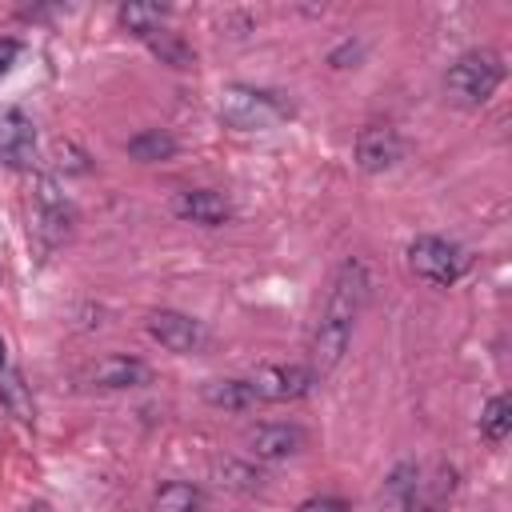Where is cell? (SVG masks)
<instances>
[{
	"instance_id": "9c48e42d",
	"label": "cell",
	"mask_w": 512,
	"mask_h": 512,
	"mask_svg": "<svg viewBox=\"0 0 512 512\" xmlns=\"http://www.w3.org/2000/svg\"><path fill=\"white\" fill-rule=\"evenodd\" d=\"M36 156V128L32 120L12 108V104H0V160L12 164V168H24L32 164Z\"/></svg>"
},
{
	"instance_id": "3957f363",
	"label": "cell",
	"mask_w": 512,
	"mask_h": 512,
	"mask_svg": "<svg viewBox=\"0 0 512 512\" xmlns=\"http://www.w3.org/2000/svg\"><path fill=\"white\" fill-rule=\"evenodd\" d=\"M500 80H504V64H500V56L488 52V48H472V52H464V56L448 68L444 88H448V96H452L456 104H464V108H480V104L492 100V92L500 88Z\"/></svg>"
},
{
	"instance_id": "ba28073f",
	"label": "cell",
	"mask_w": 512,
	"mask_h": 512,
	"mask_svg": "<svg viewBox=\"0 0 512 512\" xmlns=\"http://www.w3.org/2000/svg\"><path fill=\"white\" fill-rule=\"evenodd\" d=\"M404 156V140L392 124H364L356 132V164L364 172H388Z\"/></svg>"
},
{
	"instance_id": "e0dca14e",
	"label": "cell",
	"mask_w": 512,
	"mask_h": 512,
	"mask_svg": "<svg viewBox=\"0 0 512 512\" xmlns=\"http://www.w3.org/2000/svg\"><path fill=\"white\" fill-rule=\"evenodd\" d=\"M200 504H204L200 492L184 480H168L152 496V512H200Z\"/></svg>"
},
{
	"instance_id": "44dd1931",
	"label": "cell",
	"mask_w": 512,
	"mask_h": 512,
	"mask_svg": "<svg viewBox=\"0 0 512 512\" xmlns=\"http://www.w3.org/2000/svg\"><path fill=\"white\" fill-rule=\"evenodd\" d=\"M296 512H352V508H348L340 496H308Z\"/></svg>"
},
{
	"instance_id": "5b68a950",
	"label": "cell",
	"mask_w": 512,
	"mask_h": 512,
	"mask_svg": "<svg viewBox=\"0 0 512 512\" xmlns=\"http://www.w3.org/2000/svg\"><path fill=\"white\" fill-rule=\"evenodd\" d=\"M256 404H284V400H300L312 392L316 376L308 364H264L248 376Z\"/></svg>"
},
{
	"instance_id": "4fadbf2b",
	"label": "cell",
	"mask_w": 512,
	"mask_h": 512,
	"mask_svg": "<svg viewBox=\"0 0 512 512\" xmlns=\"http://www.w3.org/2000/svg\"><path fill=\"white\" fill-rule=\"evenodd\" d=\"M0 404L8 408V416H16L20 424H32L36 420V400H32V388L24 384L20 368H4L0 372Z\"/></svg>"
},
{
	"instance_id": "8fae6325",
	"label": "cell",
	"mask_w": 512,
	"mask_h": 512,
	"mask_svg": "<svg viewBox=\"0 0 512 512\" xmlns=\"http://www.w3.org/2000/svg\"><path fill=\"white\" fill-rule=\"evenodd\" d=\"M304 440L308 436L296 424H256L244 436V444H248V452L256 460H288V456H296L304 448Z\"/></svg>"
},
{
	"instance_id": "5bb4252c",
	"label": "cell",
	"mask_w": 512,
	"mask_h": 512,
	"mask_svg": "<svg viewBox=\"0 0 512 512\" xmlns=\"http://www.w3.org/2000/svg\"><path fill=\"white\" fill-rule=\"evenodd\" d=\"M204 400L216 408H228V412L256 408V392L248 380H212V384H204Z\"/></svg>"
},
{
	"instance_id": "9a60e30c",
	"label": "cell",
	"mask_w": 512,
	"mask_h": 512,
	"mask_svg": "<svg viewBox=\"0 0 512 512\" xmlns=\"http://www.w3.org/2000/svg\"><path fill=\"white\" fill-rule=\"evenodd\" d=\"M128 156L140 160V164H156V160H172L176 156V140L164 132V128H148L140 136L128 140Z\"/></svg>"
},
{
	"instance_id": "52a82bcc",
	"label": "cell",
	"mask_w": 512,
	"mask_h": 512,
	"mask_svg": "<svg viewBox=\"0 0 512 512\" xmlns=\"http://www.w3.org/2000/svg\"><path fill=\"white\" fill-rule=\"evenodd\" d=\"M148 332L160 348L176 352V356H188V352H200L204 348V328L200 320L184 316V312H172V308H160L148 316Z\"/></svg>"
},
{
	"instance_id": "2e32d148",
	"label": "cell",
	"mask_w": 512,
	"mask_h": 512,
	"mask_svg": "<svg viewBox=\"0 0 512 512\" xmlns=\"http://www.w3.org/2000/svg\"><path fill=\"white\" fill-rule=\"evenodd\" d=\"M164 64H172V68H192V48L184 44V36L180 32H168V28H156V32H148V36H140Z\"/></svg>"
},
{
	"instance_id": "ffe728a7",
	"label": "cell",
	"mask_w": 512,
	"mask_h": 512,
	"mask_svg": "<svg viewBox=\"0 0 512 512\" xmlns=\"http://www.w3.org/2000/svg\"><path fill=\"white\" fill-rule=\"evenodd\" d=\"M220 484H232V488H244V492H252V488H260V472L256 468H248V464H236V460H224L220 464Z\"/></svg>"
},
{
	"instance_id": "277c9868",
	"label": "cell",
	"mask_w": 512,
	"mask_h": 512,
	"mask_svg": "<svg viewBox=\"0 0 512 512\" xmlns=\"http://www.w3.org/2000/svg\"><path fill=\"white\" fill-rule=\"evenodd\" d=\"M408 268H412L420 280H428V284H436V288H448V284H456V280L464 276L468 256H464V248H456V244L444 240V236H416V240L408 244Z\"/></svg>"
},
{
	"instance_id": "8992f818",
	"label": "cell",
	"mask_w": 512,
	"mask_h": 512,
	"mask_svg": "<svg viewBox=\"0 0 512 512\" xmlns=\"http://www.w3.org/2000/svg\"><path fill=\"white\" fill-rule=\"evenodd\" d=\"M32 208H36V232H40L48 244L68 240V232H72V224H76V212H72L68 196L60 192V184H56L52 176H40V180H36Z\"/></svg>"
},
{
	"instance_id": "603a6c76",
	"label": "cell",
	"mask_w": 512,
	"mask_h": 512,
	"mask_svg": "<svg viewBox=\"0 0 512 512\" xmlns=\"http://www.w3.org/2000/svg\"><path fill=\"white\" fill-rule=\"evenodd\" d=\"M4 368H12V360H8V340L0 336V372H4Z\"/></svg>"
},
{
	"instance_id": "7a4b0ae2",
	"label": "cell",
	"mask_w": 512,
	"mask_h": 512,
	"mask_svg": "<svg viewBox=\"0 0 512 512\" xmlns=\"http://www.w3.org/2000/svg\"><path fill=\"white\" fill-rule=\"evenodd\" d=\"M292 116V104L280 92L248 88V84H228L220 92V120L236 132H268Z\"/></svg>"
},
{
	"instance_id": "7c38bea8",
	"label": "cell",
	"mask_w": 512,
	"mask_h": 512,
	"mask_svg": "<svg viewBox=\"0 0 512 512\" xmlns=\"http://www.w3.org/2000/svg\"><path fill=\"white\" fill-rule=\"evenodd\" d=\"M172 208H176V216H184L192 224H204V228H216V224H224L232 216L228 200L220 192H212V188H188V192L176 196Z\"/></svg>"
},
{
	"instance_id": "d6986e66",
	"label": "cell",
	"mask_w": 512,
	"mask_h": 512,
	"mask_svg": "<svg viewBox=\"0 0 512 512\" xmlns=\"http://www.w3.org/2000/svg\"><path fill=\"white\" fill-rule=\"evenodd\" d=\"M120 24L132 36H148V32L164 28V8L160 4H128V8H120Z\"/></svg>"
},
{
	"instance_id": "7402d4cb",
	"label": "cell",
	"mask_w": 512,
	"mask_h": 512,
	"mask_svg": "<svg viewBox=\"0 0 512 512\" xmlns=\"http://www.w3.org/2000/svg\"><path fill=\"white\" fill-rule=\"evenodd\" d=\"M16 56H20V44H16L12 36H4V40H0V76L12 68V60H16Z\"/></svg>"
},
{
	"instance_id": "30bf717a",
	"label": "cell",
	"mask_w": 512,
	"mask_h": 512,
	"mask_svg": "<svg viewBox=\"0 0 512 512\" xmlns=\"http://www.w3.org/2000/svg\"><path fill=\"white\" fill-rule=\"evenodd\" d=\"M148 380H152V368L136 356H104V360L84 368L88 388H140Z\"/></svg>"
},
{
	"instance_id": "ac0fdd59",
	"label": "cell",
	"mask_w": 512,
	"mask_h": 512,
	"mask_svg": "<svg viewBox=\"0 0 512 512\" xmlns=\"http://www.w3.org/2000/svg\"><path fill=\"white\" fill-rule=\"evenodd\" d=\"M508 428H512V400H508V396H492V400L484 404V412H480V432H484L492 444H500V440L508 436Z\"/></svg>"
},
{
	"instance_id": "6da1fadb",
	"label": "cell",
	"mask_w": 512,
	"mask_h": 512,
	"mask_svg": "<svg viewBox=\"0 0 512 512\" xmlns=\"http://www.w3.org/2000/svg\"><path fill=\"white\" fill-rule=\"evenodd\" d=\"M364 300H368V268L356 256H348L332 272V284H328V296H324V312H320V320L312 328V340H308V368H312L316 380L328 376L344 360Z\"/></svg>"
}]
</instances>
